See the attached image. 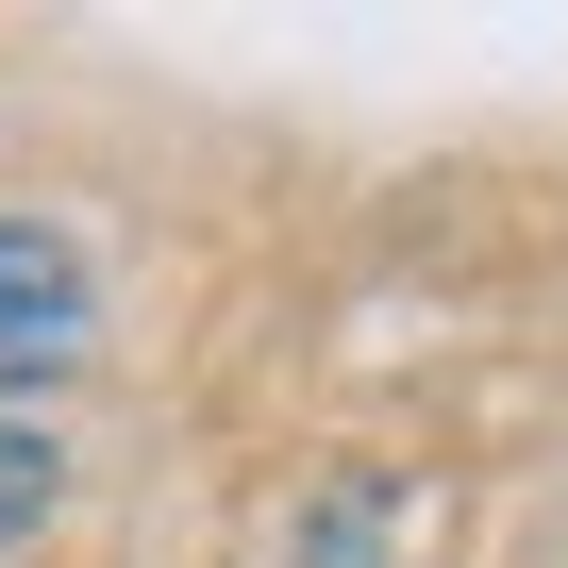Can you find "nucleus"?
Masks as SVG:
<instances>
[{
  "label": "nucleus",
  "instance_id": "f257e3e1",
  "mask_svg": "<svg viewBox=\"0 0 568 568\" xmlns=\"http://www.w3.org/2000/svg\"><path fill=\"white\" fill-rule=\"evenodd\" d=\"M101 352V267L51 217H0V402H34Z\"/></svg>",
  "mask_w": 568,
  "mask_h": 568
},
{
  "label": "nucleus",
  "instance_id": "f03ea898",
  "mask_svg": "<svg viewBox=\"0 0 568 568\" xmlns=\"http://www.w3.org/2000/svg\"><path fill=\"white\" fill-rule=\"evenodd\" d=\"M51 485H68V468H51V418H34V402H0V535H34Z\"/></svg>",
  "mask_w": 568,
  "mask_h": 568
}]
</instances>
